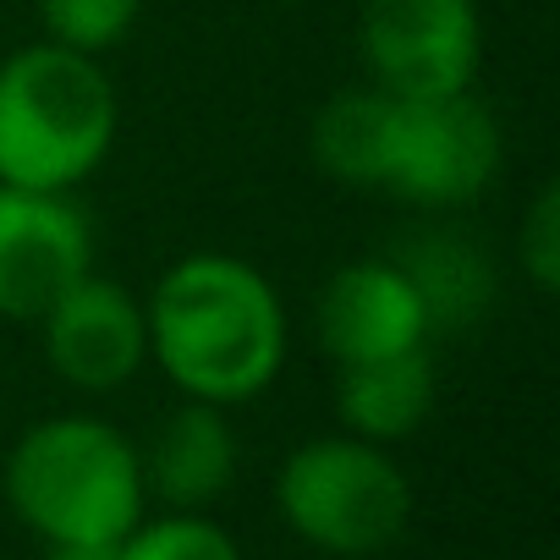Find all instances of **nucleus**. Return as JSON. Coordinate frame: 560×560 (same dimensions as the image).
<instances>
[{"mask_svg":"<svg viewBox=\"0 0 560 560\" xmlns=\"http://www.w3.org/2000/svg\"><path fill=\"white\" fill-rule=\"evenodd\" d=\"M149 363L209 407H242L264 396L287 363V303L269 275L236 253L176 258L143 303Z\"/></svg>","mask_w":560,"mask_h":560,"instance_id":"nucleus-1","label":"nucleus"},{"mask_svg":"<svg viewBox=\"0 0 560 560\" xmlns=\"http://www.w3.org/2000/svg\"><path fill=\"white\" fill-rule=\"evenodd\" d=\"M121 127V100L94 56L23 45L0 61V182L28 192H72L89 182Z\"/></svg>","mask_w":560,"mask_h":560,"instance_id":"nucleus-2","label":"nucleus"},{"mask_svg":"<svg viewBox=\"0 0 560 560\" xmlns=\"http://www.w3.org/2000/svg\"><path fill=\"white\" fill-rule=\"evenodd\" d=\"M138 445L89 412H61L18 434L7 456L12 516L56 544H121L143 522Z\"/></svg>","mask_w":560,"mask_h":560,"instance_id":"nucleus-3","label":"nucleus"},{"mask_svg":"<svg viewBox=\"0 0 560 560\" xmlns=\"http://www.w3.org/2000/svg\"><path fill=\"white\" fill-rule=\"evenodd\" d=\"M275 511L303 544L363 560L390 549L412 522V483L385 445L314 434L275 472Z\"/></svg>","mask_w":560,"mask_h":560,"instance_id":"nucleus-4","label":"nucleus"},{"mask_svg":"<svg viewBox=\"0 0 560 560\" xmlns=\"http://www.w3.org/2000/svg\"><path fill=\"white\" fill-rule=\"evenodd\" d=\"M500 154V121L472 89L440 100H396L390 165L380 192L418 209H462L489 192Z\"/></svg>","mask_w":560,"mask_h":560,"instance_id":"nucleus-5","label":"nucleus"},{"mask_svg":"<svg viewBox=\"0 0 560 560\" xmlns=\"http://www.w3.org/2000/svg\"><path fill=\"white\" fill-rule=\"evenodd\" d=\"M363 72L390 100L467 94L483 61L478 0H363Z\"/></svg>","mask_w":560,"mask_h":560,"instance_id":"nucleus-6","label":"nucleus"},{"mask_svg":"<svg viewBox=\"0 0 560 560\" xmlns=\"http://www.w3.org/2000/svg\"><path fill=\"white\" fill-rule=\"evenodd\" d=\"M94 269V225L72 192H28L0 182V319L39 314Z\"/></svg>","mask_w":560,"mask_h":560,"instance_id":"nucleus-7","label":"nucleus"},{"mask_svg":"<svg viewBox=\"0 0 560 560\" xmlns=\"http://www.w3.org/2000/svg\"><path fill=\"white\" fill-rule=\"evenodd\" d=\"M39 336H45L50 369L72 390H89V396L121 390L149 363L143 303L94 269L39 314Z\"/></svg>","mask_w":560,"mask_h":560,"instance_id":"nucleus-8","label":"nucleus"},{"mask_svg":"<svg viewBox=\"0 0 560 560\" xmlns=\"http://www.w3.org/2000/svg\"><path fill=\"white\" fill-rule=\"evenodd\" d=\"M314 336L336 369L429 347V319L390 258L341 264L314 303Z\"/></svg>","mask_w":560,"mask_h":560,"instance_id":"nucleus-9","label":"nucleus"},{"mask_svg":"<svg viewBox=\"0 0 560 560\" xmlns=\"http://www.w3.org/2000/svg\"><path fill=\"white\" fill-rule=\"evenodd\" d=\"M143 462V494H154L165 511H209L231 478H236V434L225 407L182 401L138 451Z\"/></svg>","mask_w":560,"mask_h":560,"instance_id":"nucleus-10","label":"nucleus"},{"mask_svg":"<svg viewBox=\"0 0 560 560\" xmlns=\"http://www.w3.org/2000/svg\"><path fill=\"white\" fill-rule=\"evenodd\" d=\"M390 264L407 275V287H412V298L429 319V336L434 330H467L494 308V287H500L494 258L462 231H445V225L412 231V236L396 242Z\"/></svg>","mask_w":560,"mask_h":560,"instance_id":"nucleus-11","label":"nucleus"},{"mask_svg":"<svg viewBox=\"0 0 560 560\" xmlns=\"http://www.w3.org/2000/svg\"><path fill=\"white\" fill-rule=\"evenodd\" d=\"M434 358L429 347L396 352V358H374V363H347L336 369V418L341 434L369 440V445H396L407 434H418L434 412Z\"/></svg>","mask_w":560,"mask_h":560,"instance_id":"nucleus-12","label":"nucleus"},{"mask_svg":"<svg viewBox=\"0 0 560 560\" xmlns=\"http://www.w3.org/2000/svg\"><path fill=\"white\" fill-rule=\"evenodd\" d=\"M390 132H396V100L380 94L374 83H363V89H341L319 105L308 149L330 182L380 192L385 165H390Z\"/></svg>","mask_w":560,"mask_h":560,"instance_id":"nucleus-13","label":"nucleus"},{"mask_svg":"<svg viewBox=\"0 0 560 560\" xmlns=\"http://www.w3.org/2000/svg\"><path fill=\"white\" fill-rule=\"evenodd\" d=\"M116 560H242V549L209 511H165L143 516L116 544Z\"/></svg>","mask_w":560,"mask_h":560,"instance_id":"nucleus-14","label":"nucleus"},{"mask_svg":"<svg viewBox=\"0 0 560 560\" xmlns=\"http://www.w3.org/2000/svg\"><path fill=\"white\" fill-rule=\"evenodd\" d=\"M143 12V0H39L45 39L78 56H110Z\"/></svg>","mask_w":560,"mask_h":560,"instance_id":"nucleus-15","label":"nucleus"},{"mask_svg":"<svg viewBox=\"0 0 560 560\" xmlns=\"http://www.w3.org/2000/svg\"><path fill=\"white\" fill-rule=\"evenodd\" d=\"M516 264L544 298L560 292V187L555 182H544L527 203V220L516 236Z\"/></svg>","mask_w":560,"mask_h":560,"instance_id":"nucleus-16","label":"nucleus"},{"mask_svg":"<svg viewBox=\"0 0 560 560\" xmlns=\"http://www.w3.org/2000/svg\"><path fill=\"white\" fill-rule=\"evenodd\" d=\"M50 560H116V544H56Z\"/></svg>","mask_w":560,"mask_h":560,"instance_id":"nucleus-17","label":"nucleus"}]
</instances>
